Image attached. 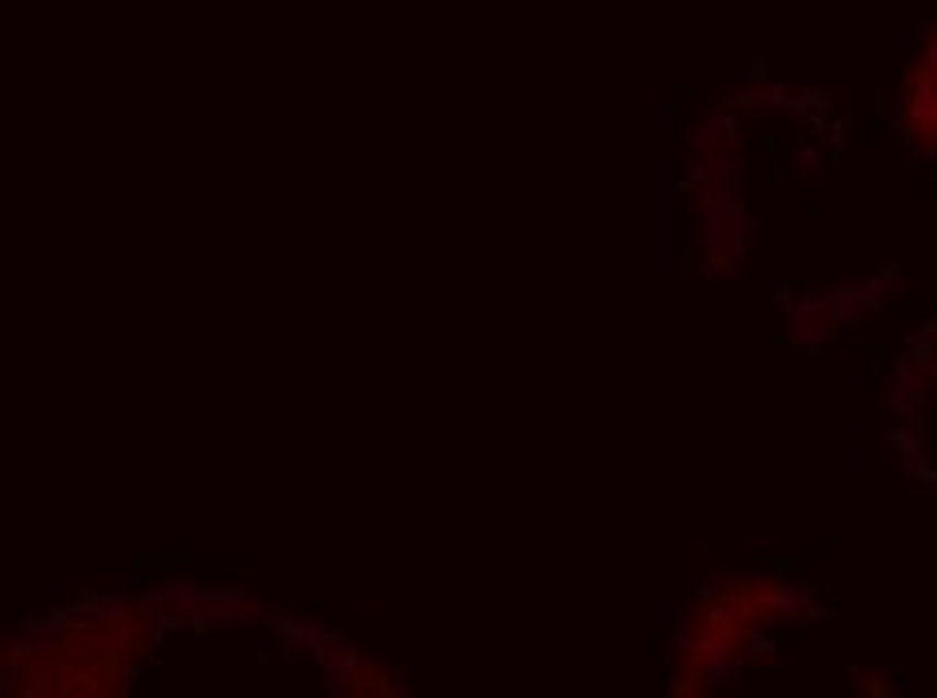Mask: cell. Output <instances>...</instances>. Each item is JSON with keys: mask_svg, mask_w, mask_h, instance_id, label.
Listing matches in <instances>:
<instances>
[{"mask_svg": "<svg viewBox=\"0 0 937 698\" xmlns=\"http://www.w3.org/2000/svg\"><path fill=\"white\" fill-rule=\"evenodd\" d=\"M898 283V271L893 267H885L877 275L869 279H857V283H845L841 291H832L829 295V307H832V323L836 328H848V323H857V319L872 316V311H885L889 304V287Z\"/></svg>", "mask_w": 937, "mask_h": 698, "instance_id": "1", "label": "cell"}, {"mask_svg": "<svg viewBox=\"0 0 937 698\" xmlns=\"http://www.w3.org/2000/svg\"><path fill=\"white\" fill-rule=\"evenodd\" d=\"M925 388H929V380L913 368L910 359H893V368L885 376V409L905 424L917 421L925 409Z\"/></svg>", "mask_w": 937, "mask_h": 698, "instance_id": "2", "label": "cell"}, {"mask_svg": "<svg viewBox=\"0 0 937 698\" xmlns=\"http://www.w3.org/2000/svg\"><path fill=\"white\" fill-rule=\"evenodd\" d=\"M695 666H700L707 686H731L739 678V638H731V634H707V638H700Z\"/></svg>", "mask_w": 937, "mask_h": 698, "instance_id": "3", "label": "cell"}, {"mask_svg": "<svg viewBox=\"0 0 937 698\" xmlns=\"http://www.w3.org/2000/svg\"><path fill=\"white\" fill-rule=\"evenodd\" d=\"M793 311V343L808 347V352H820L832 335V307H829V295H805V299H796L788 304Z\"/></svg>", "mask_w": 937, "mask_h": 698, "instance_id": "4", "label": "cell"}, {"mask_svg": "<svg viewBox=\"0 0 937 698\" xmlns=\"http://www.w3.org/2000/svg\"><path fill=\"white\" fill-rule=\"evenodd\" d=\"M263 618L271 622V626H276L279 638H283V646H288V650H307V654H312V659H316L319 666H324V662L331 659V650L340 646L328 630H324V626H319V622L291 618V614H271V610H267Z\"/></svg>", "mask_w": 937, "mask_h": 698, "instance_id": "5", "label": "cell"}, {"mask_svg": "<svg viewBox=\"0 0 937 698\" xmlns=\"http://www.w3.org/2000/svg\"><path fill=\"white\" fill-rule=\"evenodd\" d=\"M934 66H917L910 90H905V114H910V133L917 138H934V121H937V93H934Z\"/></svg>", "mask_w": 937, "mask_h": 698, "instance_id": "6", "label": "cell"}, {"mask_svg": "<svg viewBox=\"0 0 937 698\" xmlns=\"http://www.w3.org/2000/svg\"><path fill=\"white\" fill-rule=\"evenodd\" d=\"M719 145H731V150H739L736 121H731V114H707V118H703L695 130L687 133V150H691V154H700V158H707V154H712V150H719Z\"/></svg>", "mask_w": 937, "mask_h": 698, "instance_id": "7", "label": "cell"}, {"mask_svg": "<svg viewBox=\"0 0 937 698\" xmlns=\"http://www.w3.org/2000/svg\"><path fill=\"white\" fill-rule=\"evenodd\" d=\"M889 440H893V448L901 452V461H905V469H910L913 481H922V485H934V469H929V448H925L922 433H917V428H893V433H889Z\"/></svg>", "mask_w": 937, "mask_h": 698, "instance_id": "8", "label": "cell"}, {"mask_svg": "<svg viewBox=\"0 0 937 698\" xmlns=\"http://www.w3.org/2000/svg\"><path fill=\"white\" fill-rule=\"evenodd\" d=\"M707 630L712 634H731V638H739L743 634V626L752 618V602H739V598H724V602H712L707 606Z\"/></svg>", "mask_w": 937, "mask_h": 698, "instance_id": "9", "label": "cell"}, {"mask_svg": "<svg viewBox=\"0 0 937 698\" xmlns=\"http://www.w3.org/2000/svg\"><path fill=\"white\" fill-rule=\"evenodd\" d=\"M324 666H328L331 678H336V683H343V686H356V690H368V686H372L368 662L360 659L352 646H336V650H331V659L324 662Z\"/></svg>", "mask_w": 937, "mask_h": 698, "instance_id": "10", "label": "cell"}, {"mask_svg": "<svg viewBox=\"0 0 937 698\" xmlns=\"http://www.w3.org/2000/svg\"><path fill=\"white\" fill-rule=\"evenodd\" d=\"M760 606L768 610V618H776V622H793V618L812 614L808 598L800 590H793V585H768V590L760 593Z\"/></svg>", "mask_w": 937, "mask_h": 698, "instance_id": "11", "label": "cell"}, {"mask_svg": "<svg viewBox=\"0 0 937 698\" xmlns=\"http://www.w3.org/2000/svg\"><path fill=\"white\" fill-rule=\"evenodd\" d=\"M695 650H700V634H695V622H691V618H679V622H675V662H679V671H687V666L695 662Z\"/></svg>", "mask_w": 937, "mask_h": 698, "instance_id": "12", "label": "cell"}, {"mask_svg": "<svg viewBox=\"0 0 937 698\" xmlns=\"http://www.w3.org/2000/svg\"><path fill=\"white\" fill-rule=\"evenodd\" d=\"M793 166L800 174H817L824 166V150L820 145H800V150H793Z\"/></svg>", "mask_w": 937, "mask_h": 698, "instance_id": "13", "label": "cell"}, {"mask_svg": "<svg viewBox=\"0 0 937 698\" xmlns=\"http://www.w3.org/2000/svg\"><path fill=\"white\" fill-rule=\"evenodd\" d=\"M910 364H913V368H917V371H922L925 380H934V376H937V359H934V347H929V340H925V343H922V340L913 343Z\"/></svg>", "mask_w": 937, "mask_h": 698, "instance_id": "14", "label": "cell"}, {"mask_svg": "<svg viewBox=\"0 0 937 698\" xmlns=\"http://www.w3.org/2000/svg\"><path fill=\"white\" fill-rule=\"evenodd\" d=\"M109 683H114V690H130V686L138 683V666H133V662L114 666V671H109Z\"/></svg>", "mask_w": 937, "mask_h": 698, "instance_id": "15", "label": "cell"}, {"mask_svg": "<svg viewBox=\"0 0 937 698\" xmlns=\"http://www.w3.org/2000/svg\"><path fill=\"white\" fill-rule=\"evenodd\" d=\"M655 618H659L663 626H675V622H679V606H675V602H659V606H655Z\"/></svg>", "mask_w": 937, "mask_h": 698, "instance_id": "16", "label": "cell"}, {"mask_svg": "<svg viewBox=\"0 0 937 698\" xmlns=\"http://www.w3.org/2000/svg\"><path fill=\"white\" fill-rule=\"evenodd\" d=\"M817 133H820V138H829V145H841V138H845V126H841V121H829V130H824V126L817 121Z\"/></svg>", "mask_w": 937, "mask_h": 698, "instance_id": "17", "label": "cell"}]
</instances>
